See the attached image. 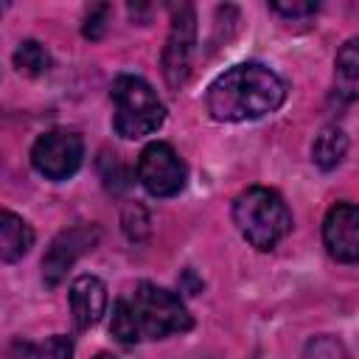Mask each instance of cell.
<instances>
[{"label":"cell","instance_id":"6da1fadb","mask_svg":"<svg viewBox=\"0 0 359 359\" xmlns=\"http://www.w3.org/2000/svg\"><path fill=\"white\" fill-rule=\"evenodd\" d=\"M286 101V81L258 62H241L208 87V112L222 123L258 121Z\"/></svg>","mask_w":359,"mask_h":359},{"label":"cell","instance_id":"7a4b0ae2","mask_svg":"<svg viewBox=\"0 0 359 359\" xmlns=\"http://www.w3.org/2000/svg\"><path fill=\"white\" fill-rule=\"evenodd\" d=\"M233 224L241 238L255 250H272L292 230V210L283 196L272 188L255 185L236 196Z\"/></svg>","mask_w":359,"mask_h":359},{"label":"cell","instance_id":"3957f363","mask_svg":"<svg viewBox=\"0 0 359 359\" xmlns=\"http://www.w3.org/2000/svg\"><path fill=\"white\" fill-rule=\"evenodd\" d=\"M112 101H115V132L126 140L146 137L157 132L165 121V107L157 98L154 87L132 73H123L112 81Z\"/></svg>","mask_w":359,"mask_h":359},{"label":"cell","instance_id":"277c9868","mask_svg":"<svg viewBox=\"0 0 359 359\" xmlns=\"http://www.w3.org/2000/svg\"><path fill=\"white\" fill-rule=\"evenodd\" d=\"M129 309L140 339H165L171 334H185L194 325L185 303L174 292L149 280H140L135 286L129 297Z\"/></svg>","mask_w":359,"mask_h":359},{"label":"cell","instance_id":"5b68a950","mask_svg":"<svg viewBox=\"0 0 359 359\" xmlns=\"http://www.w3.org/2000/svg\"><path fill=\"white\" fill-rule=\"evenodd\" d=\"M84 157V140L73 129H50L36 137L31 146V163L34 168L53 182H62L73 177Z\"/></svg>","mask_w":359,"mask_h":359},{"label":"cell","instance_id":"8992f818","mask_svg":"<svg viewBox=\"0 0 359 359\" xmlns=\"http://www.w3.org/2000/svg\"><path fill=\"white\" fill-rule=\"evenodd\" d=\"M185 177H188L185 163L163 140L149 143L137 157V180L151 196H174V194H180L185 188Z\"/></svg>","mask_w":359,"mask_h":359},{"label":"cell","instance_id":"52a82bcc","mask_svg":"<svg viewBox=\"0 0 359 359\" xmlns=\"http://www.w3.org/2000/svg\"><path fill=\"white\" fill-rule=\"evenodd\" d=\"M194 45H196V14L191 6H177L171 17L165 50H163V76L168 87H180L188 79Z\"/></svg>","mask_w":359,"mask_h":359},{"label":"cell","instance_id":"ba28073f","mask_svg":"<svg viewBox=\"0 0 359 359\" xmlns=\"http://www.w3.org/2000/svg\"><path fill=\"white\" fill-rule=\"evenodd\" d=\"M323 244L339 264L359 261V205L337 202L323 219Z\"/></svg>","mask_w":359,"mask_h":359},{"label":"cell","instance_id":"9c48e42d","mask_svg":"<svg viewBox=\"0 0 359 359\" xmlns=\"http://www.w3.org/2000/svg\"><path fill=\"white\" fill-rule=\"evenodd\" d=\"M95 241H98V230L95 227H70V230L59 233L50 241V247H48V252L42 258V278H45V283L56 286L67 275V269L76 264V258L81 252L93 250Z\"/></svg>","mask_w":359,"mask_h":359},{"label":"cell","instance_id":"30bf717a","mask_svg":"<svg viewBox=\"0 0 359 359\" xmlns=\"http://www.w3.org/2000/svg\"><path fill=\"white\" fill-rule=\"evenodd\" d=\"M70 311L79 331L95 325L107 311V286L95 275H79L70 283Z\"/></svg>","mask_w":359,"mask_h":359},{"label":"cell","instance_id":"8fae6325","mask_svg":"<svg viewBox=\"0 0 359 359\" xmlns=\"http://www.w3.org/2000/svg\"><path fill=\"white\" fill-rule=\"evenodd\" d=\"M31 247H34V230H31V224L22 216H17V213L3 210L0 213V258L6 264H14Z\"/></svg>","mask_w":359,"mask_h":359},{"label":"cell","instance_id":"7c38bea8","mask_svg":"<svg viewBox=\"0 0 359 359\" xmlns=\"http://www.w3.org/2000/svg\"><path fill=\"white\" fill-rule=\"evenodd\" d=\"M334 90L342 101L359 98V36L348 39L334 62Z\"/></svg>","mask_w":359,"mask_h":359},{"label":"cell","instance_id":"4fadbf2b","mask_svg":"<svg viewBox=\"0 0 359 359\" xmlns=\"http://www.w3.org/2000/svg\"><path fill=\"white\" fill-rule=\"evenodd\" d=\"M348 151V135L342 132V126H323V132L317 135L314 146H311V160L317 163V168L323 171H331L342 163Z\"/></svg>","mask_w":359,"mask_h":359},{"label":"cell","instance_id":"5bb4252c","mask_svg":"<svg viewBox=\"0 0 359 359\" xmlns=\"http://www.w3.org/2000/svg\"><path fill=\"white\" fill-rule=\"evenodd\" d=\"M14 67L25 76H42L50 67V56H48L45 45H39L36 39H25L14 50Z\"/></svg>","mask_w":359,"mask_h":359},{"label":"cell","instance_id":"9a60e30c","mask_svg":"<svg viewBox=\"0 0 359 359\" xmlns=\"http://www.w3.org/2000/svg\"><path fill=\"white\" fill-rule=\"evenodd\" d=\"M112 337H118V342L123 345H132L140 339L137 334V325H135V317H132V309H129V300H118L115 309H112Z\"/></svg>","mask_w":359,"mask_h":359},{"label":"cell","instance_id":"2e32d148","mask_svg":"<svg viewBox=\"0 0 359 359\" xmlns=\"http://www.w3.org/2000/svg\"><path fill=\"white\" fill-rule=\"evenodd\" d=\"M303 359H348V351L334 337H314V339H309Z\"/></svg>","mask_w":359,"mask_h":359},{"label":"cell","instance_id":"e0dca14e","mask_svg":"<svg viewBox=\"0 0 359 359\" xmlns=\"http://www.w3.org/2000/svg\"><path fill=\"white\" fill-rule=\"evenodd\" d=\"M34 359H73V342L65 334L48 337L42 345H36Z\"/></svg>","mask_w":359,"mask_h":359},{"label":"cell","instance_id":"ac0fdd59","mask_svg":"<svg viewBox=\"0 0 359 359\" xmlns=\"http://www.w3.org/2000/svg\"><path fill=\"white\" fill-rule=\"evenodd\" d=\"M107 6H98V8H93L90 11V17H87V25H84V34L90 36V39H98L101 36V31H104V20H107Z\"/></svg>","mask_w":359,"mask_h":359},{"label":"cell","instance_id":"d6986e66","mask_svg":"<svg viewBox=\"0 0 359 359\" xmlns=\"http://www.w3.org/2000/svg\"><path fill=\"white\" fill-rule=\"evenodd\" d=\"M272 11L283 17H303V14H314L317 6L314 3H272Z\"/></svg>","mask_w":359,"mask_h":359},{"label":"cell","instance_id":"ffe728a7","mask_svg":"<svg viewBox=\"0 0 359 359\" xmlns=\"http://www.w3.org/2000/svg\"><path fill=\"white\" fill-rule=\"evenodd\" d=\"M95 359H115V356H109V353H98Z\"/></svg>","mask_w":359,"mask_h":359}]
</instances>
